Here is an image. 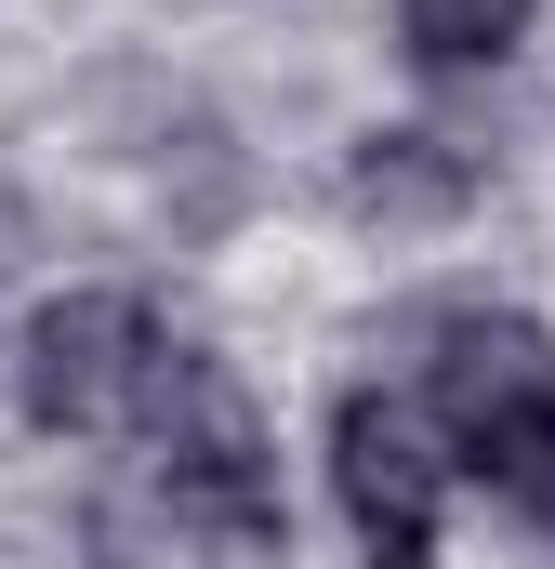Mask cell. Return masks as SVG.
<instances>
[{
    "instance_id": "6da1fadb",
    "label": "cell",
    "mask_w": 555,
    "mask_h": 569,
    "mask_svg": "<svg viewBox=\"0 0 555 569\" xmlns=\"http://www.w3.org/2000/svg\"><path fill=\"white\" fill-rule=\"evenodd\" d=\"M436 425L516 517L555 530V345L529 318H450L436 331Z\"/></svg>"
},
{
    "instance_id": "7a4b0ae2",
    "label": "cell",
    "mask_w": 555,
    "mask_h": 569,
    "mask_svg": "<svg viewBox=\"0 0 555 569\" xmlns=\"http://www.w3.org/2000/svg\"><path fill=\"white\" fill-rule=\"evenodd\" d=\"M145 425H159V490H172V517H185L212 557H278V477H265V437H252V398H239L199 345H172Z\"/></svg>"
},
{
    "instance_id": "3957f363",
    "label": "cell",
    "mask_w": 555,
    "mask_h": 569,
    "mask_svg": "<svg viewBox=\"0 0 555 569\" xmlns=\"http://www.w3.org/2000/svg\"><path fill=\"white\" fill-rule=\"evenodd\" d=\"M159 371H172V331L145 318L133 291H53V305L27 318V358H13L27 425H53V437H120V425H145Z\"/></svg>"
},
{
    "instance_id": "277c9868",
    "label": "cell",
    "mask_w": 555,
    "mask_h": 569,
    "mask_svg": "<svg viewBox=\"0 0 555 569\" xmlns=\"http://www.w3.org/2000/svg\"><path fill=\"white\" fill-rule=\"evenodd\" d=\"M331 490L371 569H436V517H450V450L423 437L397 398H344L331 411Z\"/></svg>"
},
{
    "instance_id": "5b68a950",
    "label": "cell",
    "mask_w": 555,
    "mask_h": 569,
    "mask_svg": "<svg viewBox=\"0 0 555 569\" xmlns=\"http://www.w3.org/2000/svg\"><path fill=\"white\" fill-rule=\"evenodd\" d=\"M463 159L436 133H357V159H344V199L371 212V226H436V212H463Z\"/></svg>"
},
{
    "instance_id": "8992f818",
    "label": "cell",
    "mask_w": 555,
    "mask_h": 569,
    "mask_svg": "<svg viewBox=\"0 0 555 569\" xmlns=\"http://www.w3.org/2000/svg\"><path fill=\"white\" fill-rule=\"evenodd\" d=\"M397 40H411V67L463 80V67H503L529 40V0H397Z\"/></svg>"
}]
</instances>
